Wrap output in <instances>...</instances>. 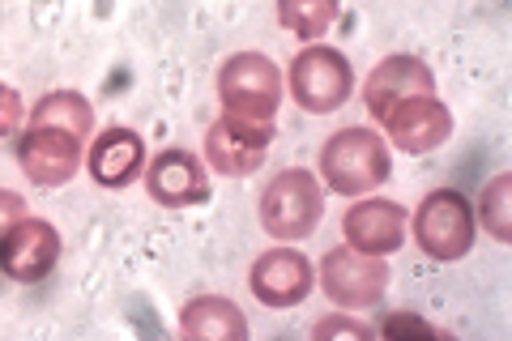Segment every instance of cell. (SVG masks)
Listing matches in <instances>:
<instances>
[{
    "mask_svg": "<svg viewBox=\"0 0 512 341\" xmlns=\"http://www.w3.org/2000/svg\"><path fill=\"white\" fill-rule=\"evenodd\" d=\"M393 175V154L376 128L350 124L320 145V180L338 197H367Z\"/></svg>",
    "mask_w": 512,
    "mask_h": 341,
    "instance_id": "6da1fadb",
    "label": "cell"
},
{
    "mask_svg": "<svg viewBox=\"0 0 512 341\" xmlns=\"http://www.w3.org/2000/svg\"><path fill=\"white\" fill-rule=\"evenodd\" d=\"M256 214H261L269 239H282V243L308 239L320 226V218H325V184L308 167H286L261 188Z\"/></svg>",
    "mask_w": 512,
    "mask_h": 341,
    "instance_id": "7a4b0ae2",
    "label": "cell"
},
{
    "mask_svg": "<svg viewBox=\"0 0 512 341\" xmlns=\"http://www.w3.org/2000/svg\"><path fill=\"white\" fill-rule=\"evenodd\" d=\"M406 226H410L414 243H419V252L427 256V261H440V265H453V261H461V256H470L474 235H478L474 205L461 197L457 188L427 192Z\"/></svg>",
    "mask_w": 512,
    "mask_h": 341,
    "instance_id": "3957f363",
    "label": "cell"
},
{
    "mask_svg": "<svg viewBox=\"0 0 512 341\" xmlns=\"http://www.w3.org/2000/svg\"><path fill=\"white\" fill-rule=\"evenodd\" d=\"M218 103L244 120H274L282 103V69L261 52H235L218 69Z\"/></svg>",
    "mask_w": 512,
    "mask_h": 341,
    "instance_id": "277c9868",
    "label": "cell"
},
{
    "mask_svg": "<svg viewBox=\"0 0 512 341\" xmlns=\"http://www.w3.org/2000/svg\"><path fill=\"white\" fill-rule=\"evenodd\" d=\"M286 73H291L295 103L308 111V116H329V111H338L350 99V90H355V69H350V60L338 52V47H325V43H308L291 60Z\"/></svg>",
    "mask_w": 512,
    "mask_h": 341,
    "instance_id": "5b68a950",
    "label": "cell"
},
{
    "mask_svg": "<svg viewBox=\"0 0 512 341\" xmlns=\"http://www.w3.org/2000/svg\"><path fill=\"white\" fill-rule=\"evenodd\" d=\"M274 145V120H244V116H222L205 128V167L231 180L265 167V154Z\"/></svg>",
    "mask_w": 512,
    "mask_h": 341,
    "instance_id": "8992f818",
    "label": "cell"
},
{
    "mask_svg": "<svg viewBox=\"0 0 512 341\" xmlns=\"http://www.w3.org/2000/svg\"><path fill=\"white\" fill-rule=\"evenodd\" d=\"M389 273L393 269L384 265V256H367L355 248H329L325 261L316 265L320 290H325L329 303L342 307V312L380 303L384 290H389Z\"/></svg>",
    "mask_w": 512,
    "mask_h": 341,
    "instance_id": "52a82bcc",
    "label": "cell"
},
{
    "mask_svg": "<svg viewBox=\"0 0 512 341\" xmlns=\"http://www.w3.org/2000/svg\"><path fill=\"white\" fill-rule=\"evenodd\" d=\"M376 124H380V133L410 158L440 150V145L453 137V111H448L436 94H410V99H397V103H389L380 111Z\"/></svg>",
    "mask_w": 512,
    "mask_h": 341,
    "instance_id": "ba28073f",
    "label": "cell"
},
{
    "mask_svg": "<svg viewBox=\"0 0 512 341\" xmlns=\"http://www.w3.org/2000/svg\"><path fill=\"white\" fill-rule=\"evenodd\" d=\"M316 286V265L303 256L295 243H278V248L261 252L248 269V290L265 307H299Z\"/></svg>",
    "mask_w": 512,
    "mask_h": 341,
    "instance_id": "9c48e42d",
    "label": "cell"
},
{
    "mask_svg": "<svg viewBox=\"0 0 512 341\" xmlns=\"http://www.w3.org/2000/svg\"><path fill=\"white\" fill-rule=\"evenodd\" d=\"M60 261V231L47 218H18L0 235V273L22 286L52 278Z\"/></svg>",
    "mask_w": 512,
    "mask_h": 341,
    "instance_id": "30bf717a",
    "label": "cell"
},
{
    "mask_svg": "<svg viewBox=\"0 0 512 341\" xmlns=\"http://www.w3.org/2000/svg\"><path fill=\"white\" fill-rule=\"evenodd\" d=\"M18 167L35 188L69 184L82 167V137L64 133V128L26 124V133L18 137Z\"/></svg>",
    "mask_w": 512,
    "mask_h": 341,
    "instance_id": "8fae6325",
    "label": "cell"
},
{
    "mask_svg": "<svg viewBox=\"0 0 512 341\" xmlns=\"http://www.w3.org/2000/svg\"><path fill=\"white\" fill-rule=\"evenodd\" d=\"M146 192L150 201L167 209H192L210 201V171L192 150H158L146 162Z\"/></svg>",
    "mask_w": 512,
    "mask_h": 341,
    "instance_id": "7c38bea8",
    "label": "cell"
},
{
    "mask_svg": "<svg viewBox=\"0 0 512 341\" xmlns=\"http://www.w3.org/2000/svg\"><path fill=\"white\" fill-rule=\"evenodd\" d=\"M406 222H410L406 205H397L389 197H367L359 205H350L342 218L346 248L367 256H393L406 243Z\"/></svg>",
    "mask_w": 512,
    "mask_h": 341,
    "instance_id": "4fadbf2b",
    "label": "cell"
},
{
    "mask_svg": "<svg viewBox=\"0 0 512 341\" xmlns=\"http://www.w3.org/2000/svg\"><path fill=\"white\" fill-rule=\"evenodd\" d=\"M146 137L133 133V128H103L94 137L90 154H86V171L90 180L107 188V192H120L128 184H137V175H146Z\"/></svg>",
    "mask_w": 512,
    "mask_h": 341,
    "instance_id": "5bb4252c",
    "label": "cell"
},
{
    "mask_svg": "<svg viewBox=\"0 0 512 341\" xmlns=\"http://www.w3.org/2000/svg\"><path fill=\"white\" fill-rule=\"evenodd\" d=\"M410 94H436V73H431L419 56L393 52V56H384L376 64L372 77H367L363 103H367V111H372V120H376L389 103L410 99Z\"/></svg>",
    "mask_w": 512,
    "mask_h": 341,
    "instance_id": "9a60e30c",
    "label": "cell"
},
{
    "mask_svg": "<svg viewBox=\"0 0 512 341\" xmlns=\"http://www.w3.org/2000/svg\"><path fill=\"white\" fill-rule=\"evenodd\" d=\"M180 333L188 341H244L248 320L222 295H197L180 307Z\"/></svg>",
    "mask_w": 512,
    "mask_h": 341,
    "instance_id": "2e32d148",
    "label": "cell"
},
{
    "mask_svg": "<svg viewBox=\"0 0 512 341\" xmlns=\"http://www.w3.org/2000/svg\"><path fill=\"white\" fill-rule=\"evenodd\" d=\"M26 124H39V128H64L73 137H90L94 133V107L86 94L77 90H52L26 111Z\"/></svg>",
    "mask_w": 512,
    "mask_h": 341,
    "instance_id": "e0dca14e",
    "label": "cell"
},
{
    "mask_svg": "<svg viewBox=\"0 0 512 341\" xmlns=\"http://www.w3.org/2000/svg\"><path fill=\"white\" fill-rule=\"evenodd\" d=\"M342 13V0H278V26L299 35L303 43H316L329 35Z\"/></svg>",
    "mask_w": 512,
    "mask_h": 341,
    "instance_id": "ac0fdd59",
    "label": "cell"
},
{
    "mask_svg": "<svg viewBox=\"0 0 512 341\" xmlns=\"http://www.w3.org/2000/svg\"><path fill=\"white\" fill-rule=\"evenodd\" d=\"M495 243H512V175H491L487 188L478 192V218H474Z\"/></svg>",
    "mask_w": 512,
    "mask_h": 341,
    "instance_id": "d6986e66",
    "label": "cell"
},
{
    "mask_svg": "<svg viewBox=\"0 0 512 341\" xmlns=\"http://www.w3.org/2000/svg\"><path fill=\"white\" fill-rule=\"evenodd\" d=\"M22 124H26V103H22V94L0 81V137H18Z\"/></svg>",
    "mask_w": 512,
    "mask_h": 341,
    "instance_id": "ffe728a7",
    "label": "cell"
},
{
    "mask_svg": "<svg viewBox=\"0 0 512 341\" xmlns=\"http://www.w3.org/2000/svg\"><path fill=\"white\" fill-rule=\"evenodd\" d=\"M372 333H376L372 324H363V320H355V316H342V312L312 324V337H316V341H325V337H372Z\"/></svg>",
    "mask_w": 512,
    "mask_h": 341,
    "instance_id": "44dd1931",
    "label": "cell"
},
{
    "mask_svg": "<svg viewBox=\"0 0 512 341\" xmlns=\"http://www.w3.org/2000/svg\"><path fill=\"white\" fill-rule=\"evenodd\" d=\"M18 218H26V197L13 188H0V235H5Z\"/></svg>",
    "mask_w": 512,
    "mask_h": 341,
    "instance_id": "7402d4cb",
    "label": "cell"
},
{
    "mask_svg": "<svg viewBox=\"0 0 512 341\" xmlns=\"http://www.w3.org/2000/svg\"><path fill=\"white\" fill-rule=\"evenodd\" d=\"M384 329H414V333H431V324L419 320V316H389L384 320Z\"/></svg>",
    "mask_w": 512,
    "mask_h": 341,
    "instance_id": "603a6c76",
    "label": "cell"
}]
</instances>
